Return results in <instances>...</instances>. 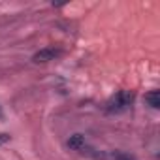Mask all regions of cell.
I'll list each match as a JSON object with an SVG mask.
<instances>
[{"instance_id":"cell-6","label":"cell","mask_w":160,"mask_h":160,"mask_svg":"<svg viewBox=\"0 0 160 160\" xmlns=\"http://www.w3.org/2000/svg\"><path fill=\"white\" fill-rule=\"evenodd\" d=\"M6 141H10V136L8 134H0V143H6Z\"/></svg>"},{"instance_id":"cell-3","label":"cell","mask_w":160,"mask_h":160,"mask_svg":"<svg viewBox=\"0 0 160 160\" xmlns=\"http://www.w3.org/2000/svg\"><path fill=\"white\" fill-rule=\"evenodd\" d=\"M85 145H87V141H85V136H83V134H73V136H70V139H68V147H70L72 151H81Z\"/></svg>"},{"instance_id":"cell-1","label":"cell","mask_w":160,"mask_h":160,"mask_svg":"<svg viewBox=\"0 0 160 160\" xmlns=\"http://www.w3.org/2000/svg\"><path fill=\"white\" fill-rule=\"evenodd\" d=\"M132 102H134V92H130V91H119V92H115V94L108 100L106 111H108L109 115L124 113L126 109H130Z\"/></svg>"},{"instance_id":"cell-7","label":"cell","mask_w":160,"mask_h":160,"mask_svg":"<svg viewBox=\"0 0 160 160\" xmlns=\"http://www.w3.org/2000/svg\"><path fill=\"white\" fill-rule=\"evenodd\" d=\"M0 119H4V113H2V109H0Z\"/></svg>"},{"instance_id":"cell-5","label":"cell","mask_w":160,"mask_h":160,"mask_svg":"<svg viewBox=\"0 0 160 160\" xmlns=\"http://www.w3.org/2000/svg\"><path fill=\"white\" fill-rule=\"evenodd\" d=\"M109 158L111 160H136L134 156H130V154H126L122 151H111L109 152Z\"/></svg>"},{"instance_id":"cell-4","label":"cell","mask_w":160,"mask_h":160,"mask_svg":"<svg viewBox=\"0 0 160 160\" xmlns=\"http://www.w3.org/2000/svg\"><path fill=\"white\" fill-rule=\"evenodd\" d=\"M145 104L151 106L152 109H158L160 108V92L158 91H151L145 94Z\"/></svg>"},{"instance_id":"cell-2","label":"cell","mask_w":160,"mask_h":160,"mask_svg":"<svg viewBox=\"0 0 160 160\" xmlns=\"http://www.w3.org/2000/svg\"><path fill=\"white\" fill-rule=\"evenodd\" d=\"M60 55H62V51H60V49H57V47H43V49H40L38 53H34L32 62H36V64L51 62V60H57Z\"/></svg>"}]
</instances>
